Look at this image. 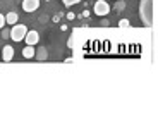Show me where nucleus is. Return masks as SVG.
I'll list each match as a JSON object with an SVG mask.
<instances>
[{
  "mask_svg": "<svg viewBox=\"0 0 158 122\" xmlns=\"http://www.w3.org/2000/svg\"><path fill=\"white\" fill-rule=\"evenodd\" d=\"M26 33H28V28H26L24 24L16 23V24H14V26L10 28V35H9V38H10L12 41H16V43H19V41H23V40H24Z\"/></svg>",
  "mask_w": 158,
  "mask_h": 122,
  "instance_id": "nucleus-1",
  "label": "nucleus"
},
{
  "mask_svg": "<svg viewBox=\"0 0 158 122\" xmlns=\"http://www.w3.org/2000/svg\"><path fill=\"white\" fill-rule=\"evenodd\" d=\"M110 9L112 7L108 5L107 0H96L95 5H93V12H95L96 16H100V17L108 16V14H110Z\"/></svg>",
  "mask_w": 158,
  "mask_h": 122,
  "instance_id": "nucleus-2",
  "label": "nucleus"
},
{
  "mask_svg": "<svg viewBox=\"0 0 158 122\" xmlns=\"http://www.w3.org/2000/svg\"><path fill=\"white\" fill-rule=\"evenodd\" d=\"M146 12H150L148 16H150L151 19L155 21V0H143V4H141V11H139V16H141V19H144Z\"/></svg>",
  "mask_w": 158,
  "mask_h": 122,
  "instance_id": "nucleus-3",
  "label": "nucleus"
},
{
  "mask_svg": "<svg viewBox=\"0 0 158 122\" xmlns=\"http://www.w3.org/2000/svg\"><path fill=\"white\" fill-rule=\"evenodd\" d=\"M23 41H26V45H33V47H35L40 41V33L36 31V29H28V33H26Z\"/></svg>",
  "mask_w": 158,
  "mask_h": 122,
  "instance_id": "nucleus-4",
  "label": "nucleus"
},
{
  "mask_svg": "<svg viewBox=\"0 0 158 122\" xmlns=\"http://www.w3.org/2000/svg\"><path fill=\"white\" fill-rule=\"evenodd\" d=\"M40 9V0H23V11L31 14Z\"/></svg>",
  "mask_w": 158,
  "mask_h": 122,
  "instance_id": "nucleus-5",
  "label": "nucleus"
},
{
  "mask_svg": "<svg viewBox=\"0 0 158 122\" xmlns=\"http://www.w3.org/2000/svg\"><path fill=\"white\" fill-rule=\"evenodd\" d=\"M14 53H16V52H14V47H12V45H5V47L2 48V60H4V62H10V60L14 59Z\"/></svg>",
  "mask_w": 158,
  "mask_h": 122,
  "instance_id": "nucleus-6",
  "label": "nucleus"
},
{
  "mask_svg": "<svg viewBox=\"0 0 158 122\" xmlns=\"http://www.w3.org/2000/svg\"><path fill=\"white\" fill-rule=\"evenodd\" d=\"M35 59H36V60H47V59H48V52H47V48H45V47L36 48V50H35Z\"/></svg>",
  "mask_w": 158,
  "mask_h": 122,
  "instance_id": "nucleus-7",
  "label": "nucleus"
},
{
  "mask_svg": "<svg viewBox=\"0 0 158 122\" xmlns=\"http://www.w3.org/2000/svg\"><path fill=\"white\" fill-rule=\"evenodd\" d=\"M17 21H19V14L17 12H9L5 16V24H9V26H14Z\"/></svg>",
  "mask_w": 158,
  "mask_h": 122,
  "instance_id": "nucleus-8",
  "label": "nucleus"
},
{
  "mask_svg": "<svg viewBox=\"0 0 158 122\" xmlns=\"http://www.w3.org/2000/svg\"><path fill=\"white\" fill-rule=\"evenodd\" d=\"M35 50L36 48L33 47V45H26V47L23 48V57L24 59H35Z\"/></svg>",
  "mask_w": 158,
  "mask_h": 122,
  "instance_id": "nucleus-9",
  "label": "nucleus"
},
{
  "mask_svg": "<svg viewBox=\"0 0 158 122\" xmlns=\"http://www.w3.org/2000/svg\"><path fill=\"white\" fill-rule=\"evenodd\" d=\"M114 9L117 12H122L124 9H126V0H115V5H114Z\"/></svg>",
  "mask_w": 158,
  "mask_h": 122,
  "instance_id": "nucleus-10",
  "label": "nucleus"
},
{
  "mask_svg": "<svg viewBox=\"0 0 158 122\" xmlns=\"http://www.w3.org/2000/svg\"><path fill=\"white\" fill-rule=\"evenodd\" d=\"M62 2H64V5H65V7H72V5L79 4L81 0H62Z\"/></svg>",
  "mask_w": 158,
  "mask_h": 122,
  "instance_id": "nucleus-11",
  "label": "nucleus"
},
{
  "mask_svg": "<svg viewBox=\"0 0 158 122\" xmlns=\"http://www.w3.org/2000/svg\"><path fill=\"white\" fill-rule=\"evenodd\" d=\"M0 31H2V35H0V36H2L4 40H7V38H9V35H10V29H9V28H5V26H4L2 29H0Z\"/></svg>",
  "mask_w": 158,
  "mask_h": 122,
  "instance_id": "nucleus-12",
  "label": "nucleus"
},
{
  "mask_svg": "<svg viewBox=\"0 0 158 122\" xmlns=\"http://www.w3.org/2000/svg\"><path fill=\"white\" fill-rule=\"evenodd\" d=\"M129 26H131L129 19H120L118 21V28H129Z\"/></svg>",
  "mask_w": 158,
  "mask_h": 122,
  "instance_id": "nucleus-13",
  "label": "nucleus"
},
{
  "mask_svg": "<svg viewBox=\"0 0 158 122\" xmlns=\"http://www.w3.org/2000/svg\"><path fill=\"white\" fill-rule=\"evenodd\" d=\"M4 26H7V24H5V16L4 14H0V29L4 28Z\"/></svg>",
  "mask_w": 158,
  "mask_h": 122,
  "instance_id": "nucleus-14",
  "label": "nucleus"
},
{
  "mask_svg": "<svg viewBox=\"0 0 158 122\" xmlns=\"http://www.w3.org/2000/svg\"><path fill=\"white\" fill-rule=\"evenodd\" d=\"M65 17H67L69 21H72L76 17V14H74V12H67V14H65Z\"/></svg>",
  "mask_w": 158,
  "mask_h": 122,
  "instance_id": "nucleus-15",
  "label": "nucleus"
},
{
  "mask_svg": "<svg viewBox=\"0 0 158 122\" xmlns=\"http://www.w3.org/2000/svg\"><path fill=\"white\" fill-rule=\"evenodd\" d=\"M108 24H110V21H108V19H103L102 21V26H105V28H107Z\"/></svg>",
  "mask_w": 158,
  "mask_h": 122,
  "instance_id": "nucleus-16",
  "label": "nucleus"
},
{
  "mask_svg": "<svg viewBox=\"0 0 158 122\" xmlns=\"http://www.w3.org/2000/svg\"><path fill=\"white\" fill-rule=\"evenodd\" d=\"M89 16V11H83V14H81V17H88Z\"/></svg>",
  "mask_w": 158,
  "mask_h": 122,
  "instance_id": "nucleus-17",
  "label": "nucleus"
},
{
  "mask_svg": "<svg viewBox=\"0 0 158 122\" xmlns=\"http://www.w3.org/2000/svg\"><path fill=\"white\" fill-rule=\"evenodd\" d=\"M52 21H53V23H59V21H60V16H53V17H52Z\"/></svg>",
  "mask_w": 158,
  "mask_h": 122,
  "instance_id": "nucleus-18",
  "label": "nucleus"
},
{
  "mask_svg": "<svg viewBox=\"0 0 158 122\" xmlns=\"http://www.w3.org/2000/svg\"><path fill=\"white\" fill-rule=\"evenodd\" d=\"M47 2H48V0H47Z\"/></svg>",
  "mask_w": 158,
  "mask_h": 122,
  "instance_id": "nucleus-19",
  "label": "nucleus"
}]
</instances>
